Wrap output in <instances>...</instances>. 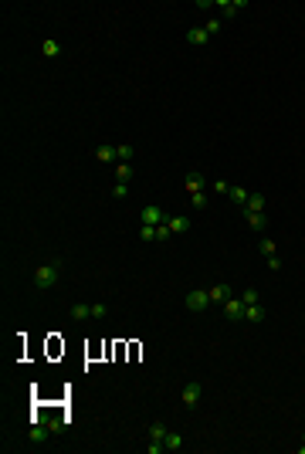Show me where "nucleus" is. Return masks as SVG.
<instances>
[{"label": "nucleus", "instance_id": "nucleus-1", "mask_svg": "<svg viewBox=\"0 0 305 454\" xmlns=\"http://www.w3.org/2000/svg\"><path fill=\"white\" fill-rule=\"evenodd\" d=\"M58 275H61V264H41L37 271H34V285L37 288H51L58 282Z\"/></svg>", "mask_w": 305, "mask_h": 454}, {"label": "nucleus", "instance_id": "nucleus-15", "mask_svg": "<svg viewBox=\"0 0 305 454\" xmlns=\"http://www.w3.org/2000/svg\"><path fill=\"white\" fill-rule=\"evenodd\" d=\"M41 55L45 58H58L61 55V44H58L55 37H45V41H41Z\"/></svg>", "mask_w": 305, "mask_h": 454}, {"label": "nucleus", "instance_id": "nucleus-20", "mask_svg": "<svg viewBox=\"0 0 305 454\" xmlns=\"http://www.w3.org/2000/svg\"><path fill=\"white\" fill-rule=\"evenodd\" d=\"M133 166H129V163H119V166H115V180H119V183H129V180H133Z\"/></svg>", "mask_w": 305, "mask_h": 454}, {"label": "nucleus", "instance_id": "nucleus-28", "mask_svg": "<svg viewBox=\"0 0 305 454\" xmlns=\"http://www.w3.org/2000/svg\"><path fill=\"white\" fill-rule=\"evenodd\" d=\"M133 153H136L133 146H119V163H129V159H133Z\"/></svg>", "mask_w": 305, "mask_h": 454}, {"label": "nucleus", "instance_id": "nucleus-32", "mask_svg": "<svg viewBox=\"0 0 305 454\" xmlns=\"http://www.w3.org/2000/svg\"><path fill=\"white\" fill-rule=\"evenodd\" d=\"M203 31H207V34H217V31H221V21H207V27H203Z\"/></svg>", "mask_w": 305, "mask_h": 454}, {"label": "nucleus", "instance_id": "nucleus-29", "mask_svg": "<svg viewBox=\"0 0 305 454\" xmlns=\"http://www.w3.org/2000/svg\"><path fill=\"white\" fill-rule=\"evenodd\" d=\"M61 424H65V417H48V431H51V434L61 431Z\"/></svg>", "mask_w": 305, "mask_h": 454}, {"label": "nucleus", "instance_id": "nucleus-10", "mask_svg": "<svg viewBox=\"0 0 305 454\" xmlns=\"http://www.w3.org/2000/svg\"><path fill=\"white\" fill-rule=\"evenodd\" d=\"M197 400H200V383H187L183 386V403H187V407H197Z\"/></svg>", "mask_w": 305, "mask_h": 454}, {"label": "nucleus", "instance_id": "nucleus-25", "mask_svg": "<svg viewBox=\"0 0 305 454\" xmlns=\"http://www.w3.org/2000/svg\"><path fill=\"white\" fill-rule=\"evenodd\" d=\"M190 204L197 207V210H200V207H207L210 200H207V193H193V197H190Z\"/></svg>", "mask_w": 305, "mask_h": 454}, {"label": "nucleus", "instance_id": "nucleus-24", "mask_svg": "<svg viewBox=\"0 0 305 454\" xmlns=\"http://www.w3.org/2000/svg\"><path fill=\"white\" fill-rule=\"evenodd\" d=\"M109 315V305H105V302H95V305H92V319H105Z\"/></svg>", "mask_w": 305, "mask_h": 454}, {"label": "nucleus", "instance_id": "nucleus-4", "mask_svg": "<svg viewBox=\"0 0 305 454\" xmlns=\"http://www.w3.org/2000/svg\"><path fill=\"white\" fill-rule=\"evenodd\" d=\"M224 315L231 319V322H237V319H244V302H241V295H231L224 302Z\"/></svg>", "mask_w": 305, "mask_h": 454}, {"label": "nucleus", "instance_id": "nucleus-34", "mask_svg": "<svg viewBox=\"0 0 305 454\" xmlns=\"http://www.w3.org/2000/svg\"><path fill=\"white\" fill-rule=\"evenodd\" d=\"M298 454H305V437H302V444H298Z\"/></svg>", "mask_w": 305, "mask_h": 454}, {"label": "nucleus", "instance_id": "nucleus-8", "mask_svg": "<svg viewBox=\"0 0 305 454\" xmlns=\"http://www.w3.org/2000/svg\"><path fill=\"white\" fill-rule=\"evenodd\" d=\"M265 315H268V312L261 308V302H258V305H244V319H248L251 326H258V322H265Z\"/></svg>", "mask_w": 305, "mask_h": 454}, {"label": "nucleus", "instance_id": "nucleus-3", "mask_svg": "<svg viewBox=\"0 0 305 454\" xmlns=\"http://www.w3.org/2000/svg\"><path fill=\"white\" fill-rule=\"evenodd\" d=\"M169 220V214H163L156 204H149V207H143V224H149V227H156V224H166Z\"/></svg>", "mask_w": 305, "mask_h": 454}, {"label": "nucleus", "instance_id": "nucleus-22", "mask_svg": "<svg viewBox=\"0 0 305 454\" xmlns=\"http://www.w3.org/2000/svg\"><path fill=\"white\" fill-rule=\"evenodd\" d=\"M258 251L271 258V254H275V241H271V238H261V241H258Z\"/></svg>", "mask_w": 305, "mask_h": 454}, {"label": "nucleus", "instance_id": "nucleus-9", "mask_svg": "<svg viewBox=\"0 0 305 454\" xmlns=\"http://www.w3.org/2000/svg\"><path fill=\"white\" fill-rule=\"evenodd\" d=\"M207 295H210V302H227L234 292H231V285H214V288H207Z\"/></svg>", "mask_w": 305, "mask_h": 454}, {"label": "nucleus", "instance_id": "nucleus-17", "mask_svg": "<svg viewBox=\"0 0 305 454\" xmlns=\"http://www.w3.org/2000/svg\"><path fill=\"white\" fill-rule=\"evenodd\" d=\"M166 224H169L173 234H183V231H190V217H169Z\"/></svg>", "mask_w": 305, "mask_h": 454}, {"label": "nucleus", "instance_id": "nucleus-7", "mask_svg": "<svg viewBox=\"0 0 305 454\" xmlns=\"http://www.w3.org/2000/svg\"><path fill=\"white\" fill-rule=\"evenodd\" d=\"M203 187H207V176H203V173H190V176H187V193H203Z\"/></svg>", "mask_w": 305, "mask_h": 454}, {"label": "nucleus", "instance_id": "nucleus-14", "mask_svg": "<svg viewBox=\"0 0 305 454\" xmlns=\"http://www.w3.org/2000/svg\"><path fill=\"white\" fill-rule=\"evenodd\" d=\"M217 7L224 11V17H234V14L244 7V0H217Z\"/></svg>", "mask_w": 305, "mask_h": 454}, {"label": "nucleus", "instance_id": "nucleus-23", "mask_svg": "<svg viewBox=\"0 0 305 454\" xmlns=\"http://www.w3.org/2000/svg\"><path fill=\"white\" fill-rule=\"evenodd\" d=\"M241 302H244V305H258V292H254V288H244V292H241Z\"/></svg>", "mask_w": 305, "mask_h": 454}, {"label": "nucleus", "instance_id": "nucleus-12", "mask_svg": "<svg viewBox=\"0 0 305 454\" xmlns=\"http://www.w3.org/2000/svg\"><path fill=\"white\" fill-rule=\"evenodd\" d=\"M187 41L200 48V44H207V41H210V34H207L203 27H190V31H187Z\"/></svg>", "mask_w": 305, "mask_h": 454}, {"label": "nucleus", "instance_id": "nucleus-27", "mask_svg": "<svg viewBox=\"0 0 305 454\" xmlns=\"http://www.w3.org/2000/svg\"><path fill=\"white\" fill-rule=\"evenodd\" d=\"M139 234H143V241H156V227L143 224V227H139Z\"/></svg>", "mask_w": 305, "mask_h": 454}, {"label": "nucleus", "instance_id": "nucleus-2", "mask_svg": "<svg viewBox=\"0 0 305 454\" xmlns=\"http://www.w3.org/2000/svg\"><path fill=\"white\" fill-rule=\"evenodd\" d=\"M207 305H210V295H207L203 288H193V292H187V308H190V312H203Z\"/></svg>", "mask_w": 305, "mask_h": 454}, {"label": "nucleus", "instance_id": "nucleus-26", "mask_svg": "<svg viewBox=\"0 0 305 454\" xmlns=\"http://www.w3.org/2000/svg\"><path fill=\"white\" fill-rule=\"evenodd\" d=\"M169 234H173L169 224H156V241H169Z\"/></svg>", "mask_w": 305, "mask_h": 454}, {"label": "nucleus", "instance_id": "nucleus-6", "mask_svg": "<svg viewBox=\"0 0 305 454\" xmlns=\"http://www.w3.org/2000/svg\"><path fill=\"white\" fill-rule=\"evenodd\" d=\"M163 437H166V424L163 420H153L149 424V444H163ZM166 447V444H163Z\"/></svg>", "mask_w": 305, "mask_h": 454}, {"label": "nucleus", "instance_id": "nucleus-19", "mask_svg": "<svg viewBox=\"0 0 305 454\" xmlns=\"http://www.w3.org/2000/svg\"><path fill=\"white\" fill-rule=\"evenodd\" d=\"M265 204H268V200H265V193H251L248 204H244V210H265Z\"/></svg>", "mask_w": 305, "mask_h": 454}, {"label": "nucleus", "instance_id": "nucleus-30", "mask_svg": "<svg viewBox=\"0 0 305 454\" xmlns=\"http://www.w3.org/2000/svg\"><path fill=\"white\" fill-rule=\"evenodd\" d=\"M214 193H224L227 197V193H231V183L227 180H214Z\"/></svg>", "mask_w": 305, "mask_h": 454}, {"label": "nucleus", "instance_id": "nucleus-33", "mask_svg": "<svg viewBox=\"0 0 305 454\" xmlns=\"http://www.w3.org/2000/svg\"><path fill=\"white\" fill-rule=\"evenodd\" d=\"M268 268H271V271H278V268H282V261H278V254H271V258H268Z\"/></svg>", "mask_w": 305, "mask_h": 454}, {"label": "nucleus", "instance_id": "nucleus-21", "mask_svg": "<svg viewBox=\"0 0 305 454\" xmlns=\"http://www.w3.org/2000/svg\"><path fill=\"white\" fill-rule=\"evenodd\" d=\"M227 197H231V200H234V204H248V190H244V187H231V193H227Z\"/></svg>", "mask_w": 305, "mask_h": 454}, {"label": "nucleus", "instance_id": "nucleus-5", "mask_svg": "<svg viewBox=\"0 0 305 454\" xmlns=\"http://www.w3.org/2000/svg\"><path fill=\"white\" fill-rule=\"evenodd\" d=\"M244 217H248V227H251V231H265V227H268L265 210H244Z\"/></svg>", "mask_w": 305, "mask_h": 454}, {"label": "nucleus", "instance_id": "nucleus-18", "mask_svg": "<svg viewBox=\"0 0 305 454\" xmlns=\"http://www.w3.org/2000/svg\"><path fill=\"white\" fill-rule=\"evenodd\" d=\"M95 156H99L102 163H112V159H119V146H99Z\"/></svg>", "mask_w": 305, "mask_h": 454}, {"label": "nucleus", "instance_id": "nucleus-11", "mask_svg": "<svg viewBox=\"0 0 305 454\" xmlns=\"http://www.w3.org/2000/svg\"><path fill=\"white\" fill-rule=\"evenodd\" d=\"M163 444H166V451H180V447H183L187 441H183V434H180V431H166Z\"/></svg>", "mask_w": 305, "mask_h": 454}, {"label": "nucleus", "instance_id": "nucleus-16", "mask_svg": "<svg viewBox=\"0 0 305 454\" xmlns=\"http://www.w3.org/2000/svg\"><path fill=\"white\" fill-rule=\"evenodd\" d=\"M71 319H75V322H85V319H92V305H85V302H75V305H71Z\"/></svg>", "mask_w": 305, "mask_h": 454}, {"label": "nucleus", "instance_id": "nucleus-31", "mask_svg": "<svg viewBox=\"0 0 305 454\" xmlns=\"http://www.w3.org/2000/svg\"><path fill=\"white\" fill-rule=\"evenodd\" d=\"M125 193H129V187H125V183H115V187H112V197H115V200H122Z\"/></svg>", "mask_w": 305, "mask_h": 454}, {"label": "nucleus", "instance_id": "nucleus-13", "mask_svg": "<svg viewBox=\"0 0 305 454\" xmlns=\"http://www.w3.org/2000/svg\"><path fill=\"white\" fill-rule=\"evenodd\" d=\"M48 434H51V431H48V427H41V424L34 420V424H31V431H27V437H31L34 444H45V441H48Z\"/></svg>", "mask_w": 305, "mask_h": 454}]
</instances>
